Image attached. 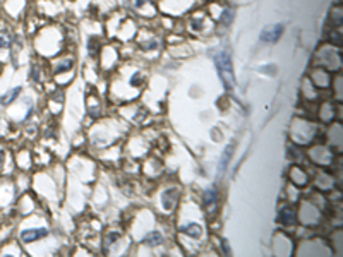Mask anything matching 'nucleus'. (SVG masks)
Returning a JSON list of instances; mask_svg holds the SVG:
<instances>
[{
  "instance_id": "nucleus-1",
  "label": "nucleus",
  "mask_w": 343,
  "mask_h": 257,
  "mask_svg": "<svg viewBox=\"0 0 343 257\" xmlns=\"http://www.w3.org/2000/svg\"><path fill=\"white\" fill-rule=\"evenodd\" d=\"M213 58H215L216 69H218V74L223 81L225 88L232 89L233 83H235V78H233V65H232V57H230V53L227 50H220L215 53Z\"/></svg>"
},
{
  "instance_id": "nucleus-2",
  "label": "nucleus",
  "mask_w": 343,
  "mask_h": 257,
  "mask_svg": "<svg viewBox=\"0 0 343 257\" xmlns=\"http://www.w3.org/2000/svg\"><path fill=\"white\" fill-rule=\"evenodd\" d=\"M283 33V26L282 24H271V26H266L261 33V40L264 43H275L280 40V36Z\"/></svg>"
},
{
  "instance_id": "nucleus-3",
  "label": "nucleus",
  "mask_w": 343,
  "mask_h": 257,
  "mask_svg": "<svg viewBox=\"0 0 343 257\" xmlns=\"http://www.w3.org/2000/svg\"><path fill=\"white\" fill-rule=\"evenodd\" d=\"M48 235L47 228H28L24 232H21V240L24 243H33L38 242L40 238H45Z\"/></svg>"
},
{
  "instance_id": "nucleus-4",
  "label": "nucleus",
  "mask_w": 343,
  "mask_h": 257,
  "mask_svg": "<svg viewBox=\"0 0 343 257\" xmlns=\"http://www.w3.org/2000/svg\"><path fill=\"white\" fill-rule=\"evenodd\" d=\"M297 219V214H295V209L290 206L283 207L282 211H280V216H278V222L282 225H285V227H288V225H293Z\"/></svg>"
},
{
  "instance_id": "nucleus-5",
  "label": "nucleus",
  "mask_w": 343,
  "mask_h": 257,
  "mask_svg": "<svg viewBox=\"0 0 343 257\" xmlns=\"http://www.w3.org/2000/svg\"><path fill=\"white\" fill-rule=\"evenodd\" d=\"M180 232L186 233V235L192 237V238H199L201 237V227L197 223H189V225H184L182 228H180Z\"/></svg>"
},
{
  "instance_id": "nucleus-6",
  "label": "nucleus",
  "mask_w": 343,
  "mask_h": 257,
  "mask_svg": "<svg viewBox=\"0 0 343 257\" xmlns=\"http://www.w3.org/2000/svg\"><path fill=\"white\" fill-rule=\"evenodd\" d=\"M21 91H22L21 88H14V89H11V91H9V93L2 94V96H0V105H4V106L11 105V103L14 101L16 98H17V96H19V94H21Z\"/></svg>"
},
{
  "instance_id": "nucleus-7",
  "label": "nucleus",
  "mask_w": 343,
  "mask_h": 257,
  "mask_svg": "<svg viewBox=\"0 0 343 257\" xmlns=\"http://www.w3.org/2000/svg\"><path fill=\"white\" fill-rule=\"evenodd\" d=\"M161 242H163V237H161L158 232H151V233H148V235L143 238V243H146V245H150V247H156V245H160Z\"/></svg>"
},
{
  "instance_id": "nucleus-8",
  "label": "nucleus",
  "mask_w": 343,
  "mask_h": 257,
  "mask_svg": "<svg viewBox=\"0 0 343 257\" xmlns=\"http://www.w3.org/2000/svg\"><path fill=\"white\" fill-rule=\"evenodd\" d=\"M14 42V36L9 29H0V50L2 48H9Z\"/></svg>"
},
{
  "instance_id": "nucleus-9",
  "label": "nucleus",
  "mask_w": 343,
  "mask_h": 257,
  "mask_svg": "<svg viewBox=\"0 0 343 257\" xmlns=\"http://www.w3.org/2000/svg\"><path fill=\"white\" fill-rule=\"evenodd\" d=\"M216 201H218V192H216V189L215 187L208 189L206 194H204V204L208 207H211V206L216 204Z\"/></svg>"
},
{
  "instance_id": "nucleus-10",
  "label": "nucleus",
  "mask_w": 343,
  "mask_h": 257,
  "mask_svg": "<svg viewBox=\"0 0 343 257\" xmlns=\"http://www.w3.org/2000/svg\"><path fill=\"white\" fill-rule=\"evenodd\" d=\"M232 153H233V144H230L227 150L223 151V156H222V161H220V170H225L227 168V165L230 163V158H232Z\"/></svg>"
},
{
  "instance_id": "nucleus-11",
  "label": "nucleus",
  "mask_w": 343,
  "mask_h": 257,
  "mask_svg": "<svg viewBox=\"0 0 343 257\" xmlns=\"http://www.w3.org/2000/svg\"><path fill=\"white\" fill-rule=\"evenodd\" d=\"M233 16H235V12H233V9H230V7H227V9H223V12H222V24H230V22L233 21Z\"/></svg>"
},
{
  "instance_id": "nucleus-12",
  "label": "nucleus",
  "mask_w": 343,
  "mask_h": 257,
  "mask_svg": "<svg viewBox=\"0 0 343 257\" xmlns=\"http://www.w3.org/2000/svg\"><path fill=\"white\" fill-rule=\"evenodd\" d=\"M174 204H175V197L172 196V191L165 192L163 194V207H165V209H172Z\"/></svg>"
},
{
  "instance_id": "nucleus-13",
  "label": "nucleus",
  "mask_w": 343,
  "mask_h": 257,
  "mask_svg": "<svg viewBox=\"0 0 343 257\" xmlns=\"http://www.w3.org/2000/svg\"><path fill=\"white\" fill-rule=\"evenodd\" d=\"M69 69H72V60H64L57 64V72H65Z\"/></svg>"
},
{
  "instance_id": "nucleus-14",
  "label": "nucleus",
  "mask_w": 343,
  "mask_h": 257,
  "mask_svg": "<svg viewBox=\"0 0 343 257\" xmlns=\"http://www.w3.org/2000/svg\"><path fill=\"white\" fill-rule=\"evenodd\" d=\"M158 48V42L156 40H151V42H146V43H143V50H156Z\"/></svg>"
},
{
  "instance_id": "nucleus-15",
  "label": "nucleus",
  "mask_w": 343,
  "mask_h": 257,
  "mask_svg": "<svg viewBox=\"0 0 343 257\" xmlns=\"http://www.w3.org/2000/svg\"><path fill=\"white\" fill-rule=\"evenodd\" d=\"M143 81H144V78H143L141 74H134V78L130 79V84H132V86H139V84L143 83Z\"/></svg>"
},
{
  "instance_id": "nucleus-16",
  "label": "nucleus",
  "mask_w": 343,
  "mask_h": 257,
  "mask_svg": "<svg viewBox=\"0 0 343 257\" xmlns=\"http://www.w3.org/2000/svg\"><path fill=\"white\" fill-rule=\"evenodd\" d=\"M38 76H40L38 67H36V65H35V67H31V79H33V81H38V79H40Z\"/></svg>"
},
{
  "instance_id": "nucleus-17",
  "label": "nucleus",
  "mask_w": 343,
  "mask_h": 257,
  "mask_svg": "<svg viewBox=\"0 0 343 257\" xmlns=\"http://www.w3.org/2000/svg\"><path fill=\"white\" fill-rule=\"evenodd\" d=\"M192 28L196 29V31H197V29H202V22L199 21V24H197V21H194V22H192Z\"/></svg>"
},
{
  "instance_id": "nucleus-18",
  "label": "nucleus",
  "mask_w": 343,
  "mask_h": 257,
  "mask_svg": "<svg viewBox=\"0 0 343 257\" xmlns=\"http://www.w3.org/2000/svg\"><path fill=\"white\" fill-rule=\"evenodd\" d=\"M223 252H225V254H230V247H228L227 242H223Z\"/></svg>"
},
{
  "instance_id": "nucleus-19",
  "label": "nucleus",
  "mask_w": 343,
  "mask_h": 257,
  "mask_svg": "<svg viewBox=\"0 0 343 257\" xmlns=\"http://www.w3.org/2000/svg\"><path fill=\"white\" fill-rule=\"evenodd\" d=\"M146 2H148V0H136L134 4H136V7H141L143 4H146Z\"/></svg>"
}]
</instances>
